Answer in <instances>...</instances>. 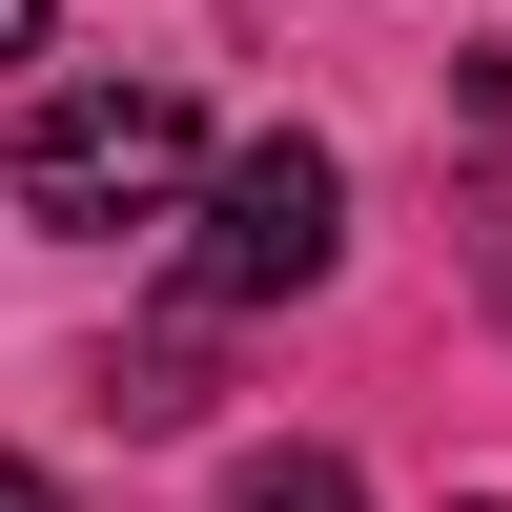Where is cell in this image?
I'll list each match as a JSON object with an SVG mask.
<instances>
[{"instance_id": "6da1fadb", "label": "cell", "mask_w": 512, "mask_h": 512, "mask_svg": "<svg viewBox=\"0 0 512 512\" xmlns=\"http://www.w3.org/2000/svg\"><path fill=\"white\" fill-rule=\"evenodd\" d=\"M185 164H205V123H185V82H62V103L21 123V226H164L185 205Z\"/></svg>"}, {"instance_id": "7a4b0ae2", "label": "cell", "mask_w": 512, "mask_h": 512, "mask_svg": "<svg viewBox=\"0 0 512 512\" xmlns=\"http://www.w3.org/2000/svg\"><path fill=\"white\" fill-rule=\"evenodd\" d=\"M328 246H349V164L267 123V144L205 185V226H185V287H205V308H267V287H328Z\"/></svg>"}, {"instance_id": "3957f363", "label": "cell", "mask_w": 512, "mask_h": 512, "mask_svg": "<svg viewBox=\"0 0 512 512\" xmlns=\"http://www.w3.org/2000/svg\"><path fill=\"white\" fill-rule=\"evenodd\" d=\"M226 512H349V451H246Z\"/></svg>"}, {"instance_id": "277c9868", "label": "cell", "mask_w": 512, "mask_h": 512, "mask_svg": "<svg viewBox=\"0 0 512 512\" xmlns=\"http://www.w3.org/2000/svg\"><path fill=\"white\" fill-rule=\"evenodd\" d=\"M472 144H512V62H472Z\"/></svg>"}, {"instance_id": "5b68a950", "label": "cell", "mask_w": 512, "mask_h": 512, "mask_svg": "<svg viewBox=\"0 0 512 512\" xmlns=\"http://www.w3.org/2000/svg\"><path fill=\"white\" fill-rule=\"evenodd\" d=\"M0 512H62V472H21V451H0Z\"/></svg>"}, {"instance_id": "8992f818", "label": "cell", "mask_w": 512, "mask_h": 512, "mask_svg": "<svg viewBox=\"0 0 512 512\" xmlns=\"http://www.w3.org/2000/svg\"><path fill=\"white\" fill-rule=\"evenodd\" d=\"M0 62H41V0H0Z\"/></svg>"}, {"instance_id": "52a82bcc", "label": "cell", "mask_w": 512, "mask_h": 512, "mask_svg": "<svg viewBox=\"0 0 512 512\" xmlns=\"http://www.w3.org/2000/svg\"><path fill=\"white\" fill-rule=\"evenodd\" d=\"M492 308H512V226H492Z\"/></svg>"}]
</instances>
